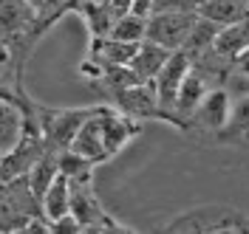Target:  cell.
<instances>
[{
    "instance_id": "obj_10",
    "label": "cell",
    "mask_w": 249,
    "mask_h": 234,
    "mask_svg": "<svg viewBox=\"0 0 249 234\" xmlns=\"http://www.w3.org/2000/svg\"><path fill=\"white\" fill-rule=\"evenodd\" d=\"M210 88H215V85L204 77L201 71H196V68L190 65L184 79H181V85H178V91H176V102H173V127L184 130L187 116L196 110V105L204 99V94H207Z\"/></svg>"
},
{
    "instance_id": "obj_12",
    "label": "cell",
    "mask_w": 249,
    "mask_h": 234,
    "mask_svg": "<svg viewBox=\"0 0 249 234\" xmlns=\"http://www.w3.org/2000/svg\"><path fill=\"white\" fill-rule=\"evenodd\" d=\"M170 57V51L159 43H150V40H142L133 60H130V71L139 77V82H153V77L159 74V68L164 65V60Z\"/></svg>"
},
{
    "instance_id": "obj_13",
    "label": "cell",
    "mask_w": 249,
    "mask_h": 234,
    "mask_svg": "<svg viewBox=\"0 0 249 234\" xmlns=\"http://www.w3.org/2000/svg\"><path fill=\"white\" fill-rule=\"evenodd\" d=\"M196 15L207 17L218 26H230L249 17V0H204Z\"/></svg>"
},
{
    "instance_id": "obj_9",
    "label": "cell",
    "mask_w": 249,
    "mask_h": 234,
    "mask_svg": "<svg viewBox=\"0 0 249 234\" xmlns=\"http://www.w3.org/2000/svg\"><path fill=\"white\" fill-rule=\"evenodd\" d=\"M187 68H190V54L184 48H176V51H170V57L164 60V65L159 68V74L150 82L156 99H159V108L167 116V125H173V102H176V91L184 79Z\"/></svg>"
},
{
    "instance_id": "obj_18",
    "label": "cell",
    "mask_w": 249,
    "mask_h": 234,
    "mask_svg": "<svg viewBox=\"0 0 249 234\" xmlns=\"http://www.w3.org/2000/svg\"><path fill=\"white\" fill-rule=\"evenodd\" d=\"M218 29H221L218 23H213V20H207V17H201V15H196L193 26H190V34H187V40H184V51L190 57H196L198 51L210 48L213 40H215Z\"/></svg>"
},
{
    "instance_id": "obj_3",
    "label": "cell",
    "mask_w": 249,
    "mask_h": 234,
    "mask_svg": "<svg viewBox=\"0 0 249 234\" xmlns=\"http://www.w3.org/2000/svg\"><path fill=\"white\" fill-rule=\"evenodd\" d=\"M34 218H43V209L29 187V178L0 181V234H23Z\"/></svg>"
},
{
    "instance_id": "obj_20",
    "label": "cell",
    "mask_w": 249,
    "mask_h": 234,
    "mask_svg": "<svg viewBox=\"0 0 249 234\" xmlns=\"http://www.w3.org/2000/svg\"><path fill=\"white\" fill-rule=\"evenodd\" d=\"M93 170H96V164H93V161H88L85 156L74 153L71 147L60 150V156H57V172L68 175V178H82V175H93Z\"/></svg>"
},
{
    "instance_id": "obj_14",
    "label": "cell",
    "mask_w": 249,
    "mask_h": 234,
    "mask_svg": "<svg viewBox=\"0 0 249 234\" xmlns=\"http://www.w3.org/2000/svg\"><path fill=\"white\" fill-rule=\"evenodd\" d=\"M40 209H43V218L48 223L68 215V175H62V172L54 175V181L48 184V189L40 198Z\"/></svg>"
},
{
    "instance_id": "obj_23",
    "label": "cell",
    "mask_w": 249,
    "mask_h": 234,
    "mask_svg": "<svg viewBox=\"0 0 249 234\" xmlns=\"http://www.w3.org/2000/svg\"><path fill=\"white\" fill-rule=\"evenodd\" d=\"M110 12H113V17L124 15V12H130V6H133V0H108Z\"/></svg>"
},
{
    "instance_id": "obj_5",
    "label": "cell",
    "mask_w": 249,
    "mask_h": 234,
    "mask_svg": "<svg viewBox=\"0 0 249 234\" xmlns=\"http://www.w3.org/2000/svg\"><path fill=\"white\" fill-rule=\"evenodd\" d=\"M230 105H232V99H230V91H227L224 85L210 88V91L204 94V99L196 105V110L187 116L181 133L193 136V139L218 141L221 130H224L227 119H230Z\"/></svg>"
},
{
    "instance_id": "obj_17",
    "label": "cell",
    "mask_w": 249,
    "mask_h": 234,
    "mask_svg": "<svg viewBox=\"0 0 249 234\" xmlns=\"http://www.w3.org/2000/svg\"><path fill=\"white\" fill-rule=\"evenodd\" d=\"M20 127H23V110L17 108L15 102L0 99V158L6 156V150L17 141Z\"/></svg>"
},
{
    "instance_id": "obj_22",
    "label": "cell",
    "mask_w": 249,
    "mask_h": 234,
    "mask_svg": "<svg viewBox=\"0 0 249 234\" xmlns=\"http://www.w3.org/2000/svg\"><path fill=\"white\" fill-rule=\"evenodd\" d=\"M204 0H153L150 12H198Z\"/></svg>"
},
{
    "instance_id": "obj_8",
    "label": "cell",
    "mask_w": 249,
    "mask_h": 234,
    "mask_svg": "<svg viewBox=\"0 0 249 234\" xmlns=\"http://www.w3.org/2000/svg\"><path fill=\"white\" fill-rule=\"evenodd\" d=\"M193 20H196V12H150L144 17V40L159 43L167 51L184 48Z\"/></svg>"
},
{
    "instance_id": "obj_15",
    "label": "cell",
    "mask_w": 249,
    "mask_h": 234,
    "mask_svg": "<svg viewBox=\"0 0 249 234\" xmlns=\"http://www.w3.org/2000/svg\"><path fill=\"white\" fill-rule=\"evenodd\" d=\"M57 156H60V150H43V156L34 161V167H31L29 175H26L37 201L43 198V192L48 189V184H51L54 175H57Z\"/></svg>"
},
{
    "instance_id": "obj_19",
    "label": "cell",
    "mask_w": 249,
    "mask_h": 234,
    "mask_svg": "<svg viewBox=\"0 0 249 234\" xmlns=\"http://www.w3.org/2000/svg\"><path fill=\"white\" fill-rule=\"evenodd\" d=\"M108 37L124 40V43H142L144 40V15L124 12V15L113 17V23H110V29H108Z\"/></svg>"
},
{
    "instance_id": "obj_1",
    "label": "cell",
    "mask_w": 249,
    "mask_h": 234,
    "mask_svg": "<svg viewBox=\"0 0 249 234\" xmlns=\"http://www.w3.org/2000/svg\"><path fill=\"white\" fill-rule=\"evenodd\" d=\"M167 234H249V215L227 203H201L159 226Z\"/></svg>"
},
{
    "instance_id": "obj_11",
    "label": "cell",
    "mask_w": 249,
    "mask_h": 234,
    "mask_svg": "<svg viewBox=\"0 0 249 234\" xmlns=\"http://www.w3.org/2000/svg\"><path fill=\"white\" fill-rule=\"evenodd\" d=\"M213 48L224 60L235 62L249 48V17L247 20H238V23H230V26H221L215 40H213Z\"/></svg>"
},
{
    "instance_id": "obj_2",
    "label": "cell",
    "mask_w": 249,
    "mask_h": 234,
    "mask_svg": "<svg viewBox=\"0 0 249 234\" xmlns=\"http://www.w3.org/2000/svg\"><path fill=\"white\" fill-rule=\"evenodd\" d=\"M68 215L79 223L82 234H88V232H133L130 226L119 223L99 203L96 192H93V175L68 178Z\"/></svg>"
},
{
    "instance_id": "obj_6",
    "label": "cell",
    "mask_w": 249,
    "mask_h": 234,
    "mask_svg": "<svg viewBox=\"0 0 249 234\" xmlns=\"http://www.w3.org/2000/svg\"><path fill=\"white\" fill-rule=\"evenodd\" d=\"M96 127H99V141H102V158L110 161L116 153H122L133 139H139L142 122L119 113L110 105H99L96 110Z\"/></svg>"
},
{
    "instance_id": "obj_24",
    "label": "cell",
    "mask_w": 249,
    "mask_h": 234,
    "mask_svg": "<svg viewBox=\"0 0 249 234\" xmlns=\"http://www.w3.org/2000/svg\"><path fill=\"white\" fill-rule=\"evenodd\" d=\"M150 9H153V0H133V6H130V12L133 15H150Z\"/></svg>"
},
{
    "instance_id": "obj_7",
    "label": "cell",
    "mask_w": 249,
    "mask_h": 234,
    "mask_svg": "<svg viewBox=\"0 0 249 234\" xmlns=\"http://www.w3.org/2000/svg\"><path fill=\"white\" fill-rule=\"evenodd\" d=\"M105 105L116 108L119 113L136 119V122H142V125H147V122H167L164 110L159 108V99H156L150 82L127 85V88H122V91H116Z\"/></svg>"
},
{
    "instance_id": "obj_4",
    "label": "cell",
    "mask_w": 249,
    "mask_h": 234,
    "mask_svg": "<svg viewBox=\"0 0 249 234\" xmlns=\"http://www.w3.org/2000/svg\"><path fill=\"white\" fill-rule=\"evenodd\" d=\"M31 108H34V119L43 133L46 150H65L82 127V122L96 110V105L93 108H48V105L34 102Z\"/></svg>"
},
{
    "instance_id": "obj_21",
    "label": "cell",
    "mask_w": 249,
    "mask_h": 234,
    "mask_svg": "<svg viewBox=\"0 0 249 234\" xmlns=\"http://www.w3.org/2000/svg\"><path fill=\"white\" fill-rule=\"evenodd\" d=\"M23 3L31 9V15H34V31L40 37L46 29L54 26L51 17H54V12H57V6H60L62 0H23Z\"/></svg>"
},
{
    "instance_id": "obj_16",
    "label": "cell",
    "mask_w": 249,
    "mask_h": 234,
    "mask_svg": "<svg viewBox=\"0 0 249 234\" xmlns=\"http://www.w3.org/2000/svg\"><path fill=\"white\" fill-rule=\"evenodd\" d=\"M74 15H79L85 20L91 40L108 37V29H110V23H113V12H110L108 0H105V3H82V6L74 9Z\"/></svg>"
}]
</instances>
